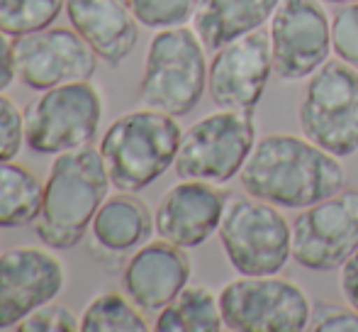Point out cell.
I'll return each mask as SVG.
<instances>
[{
	"label": "cell",
	"instance_id": "cell-1",
	"mask_svg": "<svg viewBox=\"0 0 358 332\" xmlns=\"http://www.w3.org/2000/svg\"><path fill=\"white\" fill-rule=\"evenodd\" d=\"M339 157L317 147L305 134L271 132L256 139L244 169L241 188L283 210H302L346 188Z\"/></svg>",
	"mask_w": 358,
	"mask_h": 332
},
{
	"label": "cell",
	"instance_id": "cell-2",
	"mask_svg": "<svg viewBox=\"0 0 358 332\" xmlns=\"http://www.w3.org/2000/svg\"><path fill=\"white\" fill-rule=\"evenodd\" d=\"M110 188L113 181L100 149L57 154L44 181L42 210L34 220L37 237L52 249H73L90 230Z\"/></svg>",
	"mask_w": 358,
	"mask_h": 332
},
{
	"label": "cell",
	"instance_id": "cell-3",
	"mask_svg": "<svg viewBox=\"0 0 358 332\" xmlns=\"http://www.w3.org/2000/svg\"><path fill=\"white\" fill-rule=\"evenodd\" d=\"M178 118L161 110L139 108L120 115L100 139L113 188L139 193L176 164L180 147Z\"/></svg>",
	"mask_w": 358,
	"mask_h": 332
},
{
	"label": "cell",
	"instance_id": "cell-4",
	"mask_svg": "<svg viewBox=\"0 0 358 332\" xmlns=\"http://www.w3.org/2000/svg\"><path fill=\"white\" fill-rule=\"evenodd\" d=\"M205 44L193 27L159 29L151 37L139 81V103L173 118L190 115L208 90Z\"/></svg>",
	"mask_w": 358,
	"mask_h": 332
},
{
	"label": "cell",
	"instance_id": "cell-5",
	"mask_svg": "<svg viewBox=\"0 0 358 332\" xmlns=\"http://www.w3.org/2000/svg\"><path fill=\"white\" fill-rule=\"evenodd\" d=\"M220 244L236 274H280L292 259V223L278 205L244 193H229L220 223Z\"/></svg>",
	"mask_w": 358,
	"mask_h": 332
},
{
	"label": "cell",
	"instance_id": "cell-6",
	"mask_svg": "<svg viewBox=\"0 0 358 332\" xmlns=\"http://www.w3.org/2000/svg\"><path fill=\"white\" fill-rule=\"evenodd\" d=\"M105 100L93 81L42 90L24 108V142L32 152L57 157L90 147L103 123Z\"/></svg>",
	"mask_w": 358,
	"mask_h": 332
},
{
	"label": "cell",
	"instance_id": "cell-7",
	"mask_svg": "<svg viewBox=\"0 0 358 332\" xmlns=\"http://www.w3.org/2000/svg\"><path fill=\"white\" fill-rule=\"evenodd\" d=\"M300 132L339 159L358 152V69L341 59L324 62L302 93Z\"/></svg>",
	"mask_w": 358,
	"mask_h": 332
},
{
	"label": "cell",
	"instance_id": "cell-8",
	"mask_svg": "<svg viewBox=\"0 0 358 332\" xmlns=\"http://www.w3.org/2000/svg\"><path fill=\"white\" fill-rule=\"evenodd\" d=\"M312 305L307 291L280 274H239L220 291L224 330L231 332H302L310 328Z\"/></svg>",
	"mask_w": 358,
	"mask_h": 332
},
{
	"label": "cell",
	"instance_id": "cell-9",
	"mask_svg": "<svg viewBox=\"0 0 358 332\" xmlns=\"http://www.w3.org/2000/svg\"><path fill=\"white\" fill-rule=\"evenodd\" d=\"M256 139L254 113L220 108L185 130L173 169L178 179L227 184L244 169Z\"/></svg>",
	"mask_w": 358,
	"mask_h": 332
},
{
	"label": "cell",
	"instance_id": "cell-10",
	"mask_svg": "<svg viewBox=\"0 0 358 332\" xmlns=\"http://www.w3.org/2000/svg\"><path fill=\"white\" fill-rule=\"evenodd\" d=\"M358 249V188L302 208L292 220V259L307 271H336Z\"/></svg>",
	"mask_w": 358,
	"mask_h": 332
},
{
	"label": "cell",
	"instance_id": "cell-11",
	"mask_svg": "<svg viewBox=\"0 0 358 332\" xmlns=\"http://www.w3.org/2000/svg\"><path fill=\"white\" fill-rule=\"evenodd\" d=\"M273 74L280 81L310 78L331 54V18L322 0H280L268 22Z\"/></svg>",
	"mask_w": 358,
	"mask_h": 332
},
{
	"label": "cell",
	"instance_id": "cell-12",
	"mask_svg": "<svg viewBox=\"0 0 358 332\" xmlns=\"http://www.w3.org/2000/svg\"><path fill=\"white\" fill-rule=\"evenodd\" d=\"M15 74L29 90H49L64 83L90 81L98 54L76 29L44 27L13 39Z\"/></svg>",
	"mask_w": 358,
	"mask_h": 332
},
{
	"label": "cell",
	"instance_id": "cell-13",
	"mask_svg": "<svg viewBox=\"0 0 358 332\" xmlns=\"http://www.w3.org/2000/svg\"><path fill=\"white\" fill-rule=\"evenodd\" d=\"M273 74L271 34L266 27L224 44L213 54L208 93L217 108L254 113Z\"/></svg>",
	"mask_w": 358,
	"mask_h": 332
},
{
	"label": "cell",
	"instance_id": "cell-14",
	"mask_svg": "<svg viewBox=\"0 0 358 332\" xmlns=\"http://www.w3.org/2000/svg\"><path fill=\"white\" fill-rule=\"evenodd\" d=\"M66 266L52 247H13L0 254V330L17 328L39 305L57 300Z\"/></svg>",
	"mask_w": 358,
	"mask_h": 332
},
{
	"label": "cell",
	"instance_id": "cell-15",
	"mask_svg": "<svg viewBox=\"0 0 358 332\" xmlns=\"http://www.w3.org/2000/svg\"><path fill=\"white\" fill-rule=\"evenodd\" d=\"M227 200L229 191L210 181L180 179V184L171 186L156 205V233L183 249L200 247L220 230Z\"/></svg>",
	"mask_w": 358,
	"mask_h": 332
},
{
	"label": "cell",
	"instance_id": "cell-16",
	"mask_svg": "<svg viewBox=\"0 0 358 332\" xmlns=\"http://www.w3.org/2000/svg\"><path fill=\"white\" fill-rule=\"evenodd\" d=\"M193 276L188 249L169 240H149L122 266V291L144 310L159 313L171 303Z\"/></svg>",
	"mask_w": 358,
	"mask_h": 332
},
{
	"label": "cell",
	"instance_id": "cell-17",
	"mask_svg": "<svg viewBox=\"0 0 358 332\" xmlns=\"http://www.w3.org/2000/svg\"><path fill=\"white\" fill-rule=\"evenodd\" d=\"M69 22L85 42L93 47L98 59L113 69L134 52L139 42L137 18L127 0H66Z\"/></svg>",
	"mask_w": 358,
	"mask_h": 332
},
{
	"label": "cell",
	"instance_id": "cell-18",
	"mask_svg": "<svg viewBox=\"0 0 358 332\" xmlns=\"http://www.w3.org/2000/svg\"><path fill=\"white\" fill-rule=\"evenodd\" d=\"M156 233L154 215L137 193L108 195L90 225V251L103 261H127Z\"/></svg>",
	"mask_w": 358,
	"mask_h": 332
},
{
	"label": "cell",
	"instance_id": "cell-19",
	"mask_svg": "<svg viewBox=\"0 0 358 332\" xmlns=\"http://www.w3.org/2000/svg\"><path fill=\"white\" fill-rule=\"evenodd\" d=\"M280 0H200L193 29L205 49L217 52L224 44L266 27Z\"/></svg>",
	"mask_w": 358,
	"mask_h": 332
},
{
	"label": "cell",
	"instance_id": "cell-20",
	"mask_svg": "<svg viewBox=\"0 0 358 332\" xmlns=\"http://www.w3.org/2000/svg\"><path fill=\"white\" fill-rule=\"evenodd\" d=\"M156 332H220L224 318L220 293L205 284H188L166 308L156 313Z\"/></svg>",
	"mask_w": 358,
	"mask_h": 332
},
{
	"label": "cell",
	"instance_id": "cell-21",
	"mask_svg": "<svg viewBox=\"0 0 358 332\" xmlns=\"http://www.w3.org/2000/svg\"><path fill=\"white\" fill-rule=\"evenodd\" d=\"M44 181L15 159L0 162V228L13 230L34 223L42 210Z\"/></svg>",
	"mask_w": 358,
	"mask_h": 332
},
{
	"label": "cell",
	"instance_id": "cell-22",
	"mask_svg": "<svg viewBox=\"0 0 358 332\" xmlns=\"http://www.w3.org/2000/svg\"><path fill=\"white\" fill-rule=\"evenodd\" d=\"M83 332H146L144 310L127 293L103 291L80 313Z\"/></svg>",
	"mask_w": 358,
	"mask_h": 332
},
{
	"label": "cell",
	"instance_id": "cell-23",
	"mask_svg": "<svg viewBox=\"0 0 358 332\" xmlns=\"http://www.w3.org/2000/svg\"><path fill=\"white\" fill-rule=\"evenodd\" d=\"M66 10V0H0V32L8 37L52 27Z\"/></svg>",
	"mask_w": 358,
	"mask_h": 332
},
{
	"label": "cell",
	"instance_id": "cell-24",
	"mask_svg": "<svg viewBox=\"0 0 358 332\" xmlns=\"http://www.w3.org/2000/svg\"><path fill=\"white\" fill-rule=\"evenodd\" d=\"M137 22L146 29H171L193 22L200 0H127Z\"/></svg>",
	"mask_w": 358,
	"mask_h": 332
},
{
	"label": "cell",
	"instance_id": "cell-25",
	"mask_svg": "<svg viewBox=\"0 0 358 332\" xmlns=\"http://www.w3.org/2000/svg\"><path fill=\"white\" fill-rule=\"evenodd\" d=\"M331 52L358 69V3L341 5L331 18Z\"/></svg>",
	"mask_w": 358,
	"mask_h": 332
},
{
	"label": "cell",
	"instance_id": "cell-26",
	"mask_svg": "<svg viewBox=\"0 0 358 332\" xmlns=\"http://www.w3.org/2000/svg\"><path fill=\"white\" fill-rule=\"evenodd\" d=\"M15 330L17 332H76V330H80V318L73 315V310L66 308L64 303L49 300V303L39 305L37 310H32Z\"/></svg>",
	"mask_w": 358,
	"mask_h": 332
},
{
	"label": "cell",
	"instance_id": "cell-27",
	"mask_svg": "<svg viewBox=\"0 0 358 332\" xmlns=\"http://www.w3.org/2000/svg\"><path fill=\"white\" fill-rule=\"evenodd\" d=\"M24 144V113L0 90V162L15 159Z\"/></svg>",
	"mask_w": 358,
	"mask_h": 332
},
{
	"label": "cell",
	"instance_id": "cell-28",
	"mask_svg": "<svg viewBox=\"0 0 358 332\" xmlns=\"http://www.w3.org/2000/svg\"><path fill=\"white\" fill-rule=\"evenodd\" d=\"M312 332H358V310L349 303H329V300H317L312 305L310 328Z\"/></svg>",
	"mask_w": 358,
	"mask_h": 332
},
{
	"label": "cell",
	"instance_id": "cell-29",
	"mask_svg": "<svg viewBox=\"0 0 358 332\" xmlns=\"http://www.w3.org/2000/svg\"><path fill=\"white\" fill-rule=\"evenodd\" d=\"M339 286H341V296H344L346 303L358 310V249L341 264Z\"/></svg>",
	"mask_w": 358,
	"mask_h": 332
},
{
	"label": "cell",
	"instance_id": "cell-30",
	"mask_svg": "<svg viewBox=\"0 0 358 332\" xmlns=\"http://www.w3.org/2000/svg\"><path fill=\"white\" fill-rule=\"evenodd\" d=\"M15 78H17V74H15L13 37L0 32V90H8Z\"/></svg>",
	"mask_w": 358,
	"mask_h": 332
},
{
	"label": "cell",
	"instance_id": "cell-31",
	"mask_svg": "<svg viewBox=\"0 0 358 332\" xmlns=\"http://www.w3.org/2000/svg\"><path fill=\"white\" fill-rule=\"evenodd\" d=\"M322 3H331V5H349V3H358V0H322Z\"/></svg>",
	"mask_w": 358,
	"mask_h": 332
}]
</instances>
